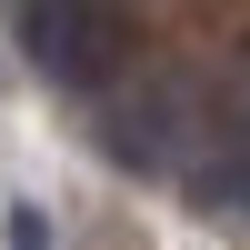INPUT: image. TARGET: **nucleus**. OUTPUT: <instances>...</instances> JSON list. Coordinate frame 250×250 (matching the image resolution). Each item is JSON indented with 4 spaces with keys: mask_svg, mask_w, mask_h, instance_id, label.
<instances>
[{
    "mask_svg": "<svg viewBox=\"0 0 250 250\" xmlns=\"http://www.w3.org/2000/svg\"><path fill=\"white\" fill-rule=\"evenodd\" d=\"M20 50L60 90H110L140 60V10L130 0H20Z\"/></svg>",
    "mask_w": 250,
    "mask_h": 250,
    "instance_id": "1",
    "label": "nucleus"
},
{
    "mask_svg": "<svg viewBox=\"0 0 250 250\" xmlns=\"http://www.w3.org/2000/svg\"><path fill=\"white\" fill-rule=\"evenodd\" d=\"M190 130H200V90H190V80H170V70H150L140 90H120L110 110H100V150L130 160V170H170Z\"/></svg>",
    "mask_w": 250,
    "mask_h": 250,
    "instance_id": "2",
    "label": "nucleus"
}]
</instances>
